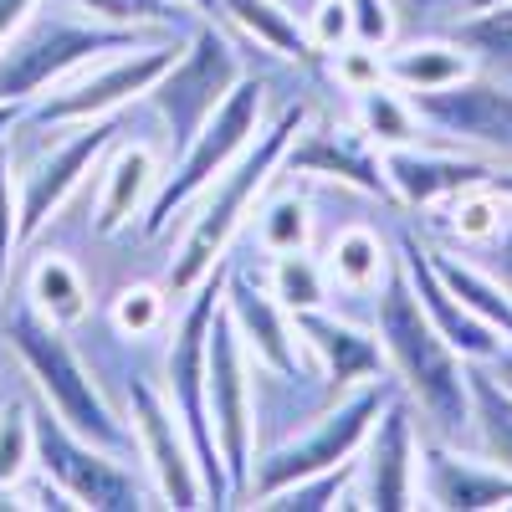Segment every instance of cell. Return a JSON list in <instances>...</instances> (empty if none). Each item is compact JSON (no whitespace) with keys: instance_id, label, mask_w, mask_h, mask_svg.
<instances>
[{"instance_id":"6da1fadb","label":"cell","mask_w":512,"mask_h":512,"mask_svg":"<svg viewBox=\"0 0 512 512\" xmlns=\"http://www.w3.org/2000/svg\"><path fill=\"white\" fill-rule=\"evenodd\" d=\"M303 123H308V103H287L272 123H262V134L236 154V164H226V175H216V185L195 200V216H190V226L175 246V262L164 272L169 297H190L226 262L231 241L241 236V226L256 216L262 195L282 175V159H287L292 139L303 134Z\"/></svg>"},{"instance_id":"7a4b0ae2","label":"cell","mask_w":512,"mask_h":512,"mask_svg":"<svg viewBox=\"0 0 512 512\" xmlns=\"http://www.w3.org/2000/svg\"><path fill=\"white\" fill-rule=\"evenodd\" d=\"M0 344L16 354V364L31 379V390L47 400L82 441H93V446H103L123 461H139L134 425H128V415L103 395L93 364L82 359V349L67 338V328L47 323L21 297V303H11L0 313Z\"/></svg>"},{"instance_id":"3957f363","label":"cell","mask_w":512,"mask_h":512,"mask_svg":"<svg viewBox=\"0 0 512 512\" xmlns=\"http://www.w3.org/2000/svg\"><path fill=\"white\" fill-rule=\"evenodd\" d=\"M374 338L384 349V364L395 369L400 390L425 410L431 431L441 441H456L472 431V390H466L461 354L436 333V323L420 313L405 272L384 277V292L374 297Z\"/></svg>"},{"instance_id":"277c9868","label":"cell","mask_w":512,"mask_h":512,"mask_svg":"<svg viewBox=\"0 0 512 512\" xmlns=\"http://www.w3.org/2000/svg\"><path fill=\"white\" fill-rule=\"evenodd\" d=\"M154 36H180V31H144V26H113L82 16L67 0H41L26 16V26L0 47V103H36L47 98L62 77L88 67L108 52H128Z\"/></svg>"},{"instance_id":"5b68a950","label":"cell","mask_w":512,"mask_h":512,"mask_svg":"<svg viewBox=\"0 0 512 512\" xmlns=\"http://www.w3.org/2000/svg\"><path fill=\"white\" fill-rule=\"evenodd\" d=\"M221 297H226V267H216L185 297L175 328H169L164 359H159V384H164L169 410H175V420L185 425V436H190L195 466H200V477H205V502L210 507H236L226 461H221V446H216V425H210V384H205L210 318H216Z\"/></svg>"},{"instance_id":"8992f818","label":"cell","mask_w":512,"mask_h":512,"mask_svg":"<svg viewBox=\"0 0 512 512\" xmlns=\"http://www.w3.org/2000/svg\"><path fill=\"white\" fill-rule=\"evenodd\" d=\"M267 123V82L262 77H241L236 88L226 93V103L210 113L195 139L175 154V169L159 180L149 210H144V236H164L169 226H175L185 210L216 185V175H226V164H236V154L262 134Z\"/></svg>"},{"instance_id":"52a82bcc","label":"cell","mask_w":512,"mask_h":512,"mask_svg":"<svg viewBox=\"0 0 512 512\" xmlns=\"http://www.w3.org/2000/svg\"><path fill=\"white\" fill-rule=\"evenodd\" d=\"M390 395H395L390 379H369V384H359V390L333 395V405L318 420H308L303 431H287L282 441L256 451L251 482H246V497L241 502L256 507L262 497H272L287 482H303L313 472H328V466L354 461L359 446H364V436H369V425H374V415L384 410V400H390Z\"/></svg>"},{"instance_id":"ba28073f","label":"cell","mask_w":512,"mask_h":512,"mask_svg":"<svg viewBox=\"0 0 512 512\" xmlns=\"http://www.w3.org/2000/svg\"><path fill=\"white\" fill-rule=\"evenodd\" d=\"M185 36H154V41H139V47H128V52H108V57H98L88 67H77L47 98H36L21 123L26 128H67V123L123 113L128 103H144L149 88L169 72V62L180 57Z\"/></svg>"},{"instance_id":"9c48e42d","label":"cell","mask_w":512,"mask_h":512,"mask_svg":"<svg viewBox=\"0 0 512 512\" xmlns=\"http://www.w3.org/2000/svg\"><path fill=\"white\" fill-rule=\"evenodd\" d=\"M31 431H36V466L62 492H72L82 512H144L159 502L154 487L134 477V461L82 441L41 395H31Z\"/></svg>"},{"instance_id":"30bf717a","label":"cell","mask_w":512,"mask_h":512,"mask_svg":"<svg viewBox=\"0 0 512 512\" xmlns=\"http://www.w3.org/2000/svg\"><path fill=\"white\" fill-rule=\"evenodd\" d=\"M241 77H246L241 52L231 47V36L221 31V21H195L180 57L169 62V72L154 82L149 98H144L154 108V118L164 123L169 149L180 154L195 139V128L226 103V93L236 88Z\"/></svg>"},{"instance_id":"8fae6325","label":"cell","mask_w":512,"mask_h":512,"mask_svg":"<svg viewBox=\"0 0 512 512\" xmlns=\"http://www.w3.org/2000/svg\"><path fill=\"white\" fill-rule=\"evenodd\" d=\"M118 134H123V113H108V118H88V123H67L62 139L31 159L11 154L16 190H21V246H31L52 221H62V210L88 185L93 169L108 159Z\"/></svg>"},{"instance_id":"7c38bea8","label":"cell","mask_w":512,"mask_h":512,"mask_svg":"<svg viewBox=\"0 0 512 512\" xmlns=\"http://www.w3.org/2000/svg\"><path fill=\"white\" fill-rule=\"evenodd\" d=\"M205 384H210V425H216V446L231 477V497H246L251 461H256V379L251 354L226 313V297L216 318H210V349H205Z\"/></svg>"},{"instance_id":"4fadbf2b","label":"cell","mask_w":512,"mask_h":512,"mask_svg":"<svg viewBox=\"0 0 512 512\" xmlns=\"http://www.w3.org/2000/svg\"><path fill=\"white\" fill-rule=\"evenodd\" d=\"M123 415L134 425V441H139V461L149 472V487L164 507H210L205 502V477L195 466V451H190V436L185 425L175 420L164 400V384L149 379L144 369L139 374H123Z\"/></svg>"},{"instance_id":"5bb4252c","label":"cell","mask_w":512,"mask_h":512,"mask_svg":"<svg viewBox=\"0 0 512 512\" xmlns=\"http://www.w3.org/2000/svg\"><path fill=\"white\" fill-rule=\"evenodd\" d=\"M354 507H374V512L420 507V431H415V400L405 390L384 400V410L374 415L359 446Z\"/></svg>"},{"instance_id":"9a60e30c","label":"cell","mask_w":512,"mask_h":512,"mask_svg":"<svg viewBox=\"0 0 512 512\" xmlns=\"http://www.w3.org/2000/svg\"><path fill=\"white\" fill-rule=\"evenodd\" d=\"M425 134L466 144L487 159H512V88L497 77H461L451 88H431V93H410Z\"/></svg>"},{"instance_id":"2e32d148","label":"cell","mask_w":512,"mask_h":512,"mask_svg":"<svg viewBox=\"0 0 512 512\" xmlns=\"http://www.w3.org/2000/svg\"><path fill=\"white\" fill-rule=\"evenodd\" d=\"M226 313L241 333V344L251 354L256 369H272V374H318L313 349L297 318L272 297L267 282H251L246 272H226Z\"/></svg>"},{"instance_id":"e0dca14e","label":"cell","mask_w":512,"mask_h":512,"mask_svg":"<svg viewBox=\"0 0 512 512\" xmlns=\"http://www.w3.org/2000/svg\"><path fill=\"white\" fill-rule=\"evenodd\" d=\"M282 175H303V180H338V185H354L369 195H384V149L364 134L359 123H318L292 139L287 159H282Z\"/></svg>"},{"instance_id":"ac0fdd59","label":"cell","mask_w":512,"mask_h":512,"mask_svg":"<svg viewBox=\"0 0 512 512\" xmlns=\"http://www.w3.org/2000/svg\"><path fill=\"white\" fill-rule=\"evenodd\" d=\"M420 507L446 512H512V472L492 461H466L451 441H420Z\"/></svg>"},{"instance_id":"d6986e66","label":"cell","mask_w":512,"mask_h":512,"mask_svg":"<svg viewBox=\"0 0 512 512\" xmlns=\"http://www.w3.org/2000/svg\"><path fill=\"white\" fill-rule=\"evenodd\" d=\"M400 272H405V282H410V292H415V303H420V313L436 323V333L446 338V344L466 359V364H487L507 338L497 333V328H487L477 313H466L461 303H456V292L436 277V267H431V251H425L410 231L400 236Z\"/></svg>"},{"instance_id":"ffe728a7","label":"cell","mask_w":512,"mask_h":512,"mask_svg":"<svg viewBox=\"0 0 512 512\" xmlns=\"http://www.w3.org/2000/svg\"><path fill=\"white\" fill-rule=\"evenodd\" d=\"M492 164L472 159V154H446V149H425V144H405V149H384V185L405 205H446L451 195L487 185Z\"/></svg>"},{"instance_id":"44dd1931","label":"cell","mask_w":512,"mask_h":512,"mask_svg":"<svg viewBox=\"0 0 512 512\" xmlns=\"http://www.w3.org/2000/svg\"><path fill=\"white\" fill-rule=\"evenodd\" d=\"M164 180V164L149 144H113L108 159H103V190H98V205H93V236L108 241L118 231H128L134 221H144V210L154 200Z\"/></svg>"},{"instance_id":"7402d4cb","label":"cell","mask_w":512,"mask_h":512,"mask_svg":"<svg viewBox=\"0 0 512 512\" xmlns=\"http://www.w3.org/2000/svg\"><path fill=\"white\" fill-rule=\"evenodd\" d=\"M297 328H303L308 349H313V364L333 384V395L359 390V384H369V379H384L379 338L354 328L349 318H333L328 308H313V313H297Z\"/></svg>"},{"instance_id":"603a6c76","label":"cell","mask_w":512,"mask_h":512,"mask_svg":"<svg viewBox=\"0 0 512 512\" xmlns=\"http://www.w3.org/2000/svg\"><path fill=\"white\" fill-rule=\"evenodd\" d=\"M26 303L47 323L77 333L93 318V287L67 251H36V262L26 272Z\"/></svg>"},{"instance_id":"cb8c5ba5","label":"cell","mask_w":512,"mask_h":512,"mask_svg":"<svg viewBox=\"0 0 512 512\" xmlns=\"http://www.w3.org/2000/svg\"><path fill=\"white\" fill-rule=\"evenodd\" d=\"M384 77L395 82V88H405V93H431V88H451V82H461V77H472L477 72V62H472V52L461 47V41L451 36V41H405V47H384Z\"/></svg>"},{"instance_id":"d4e9b609","label":"cell","mask_w":512,"mask_h":512,"mask_svg":"<svg viewBox=\"0 0 512 512\" xmlns=\"http://www.w3.org/2000/svg\"><path fill=\"white\" fill-rule=\"evenodd\" d=\"M221 21H231L246 41H256L277 62H313L318 52L308 21H297V11L282 0H221Z\"/></svg>"},{"instance_id":"484cf974","label":"cell","mask_w":512,"mask_h":512,"mask_svg":"<svg viewBox=\"0 0 512 512\" xmlns=\"http://www.w3.org/2000/svg\"><path fill=\"white\" fill-rule=\"evenodd\" d=\"M425 251H431V246H425ZM431 267L456 292V303L466 313H477L487 328H497L512 344V287L502 277H492V272H482L472 262H461V256H451V251H431Z\"/></svg>"},{"instance_id":"4316f807","label":"cell","mask_w":512,"mask_h":512,"mask_svg":"<svg viewBox=\"0 0 512 512\" xmlns=\"http://www.w3.org/2000/svg\"><path fill=\"white\" fill-rule=\"evenodd\" d=\"M354 123L379 144V149H405V144H425V123L410 103L405 88H395L390 77L369 82L354 93Z\"/></svg>"},{"instance_id":"83f0119b","label":"cell","mask_w":512,"mask_h":512,"mask_svg":"<svg viewBox=\"0 0 512 512\" xmlns=\"http://www.w3.org/2000/svg\"><path fill=\"white\" fill-rule=\"evenodd\" d=\"M466 390H472V436L482 456L512 472V395L487 374V364L466 369Z\"/></svg>"},{"instance_id":"f1b7e54d","label":"cell","mask_w":512,"mask_h":512,"mask_svg":"<svg viewBox=\"0 0 512 512\" xmlns=\"http://www.w3.org/2000/svg\"><path fill=\"white\" fill-rule=\"evenodd\" d=\"M323 272L344 292H374V287H384V277H390V251H384V241L369 226H349V231L333 236Z\"/></svg>"},{"instance_id":"f546056e","label":"cell","mask_w":512,"mask_h":512,"mask_svg":"<svg viewBox=\"0 0 512 512\" xmlns=\"http://www.w3.org/2000/svg\"><path fill=\"white\" fill-rule=\"evenodd\" d=\"M354 477H359V456L344 466H328V472H313L303 482H287L272 497H262L256 507L267 512H328V507H354Z\"/></svg>"},{"instance_id":"4dcf8cb0","label":"cell","mask_w":512,"mask_h":512,"mask_svg":"<svg viewBox=\"0 0 512 512\" xmlns=\"http://www.w3.org/2000/svg\"><path fill=\"white\" fill-rule=\"evenodd\" d=\"M36 466V431H31V395L0 400V507H11V492Z\"/></svg>"},{"instance_id":"1f68e13d","label":"cell","mask_w":512,"mask_h":512,"mask_svg":"<svg viewBox=\"0 0 512 512\" xmlns=\"http://www.w3.org/2000/svg\"><path fill=\"white\" fill-rule=\"evenodd\" d=\"M267 287H272V297L292 318L313 313V308H328V272H323L318 256H308V251H277L272 272H267Z\"/></svg>"},{"instance_id":"d6a6232c","label":"cell","mask_w":512,"mask_h":512,"mask_svg":"<svg viewBox=\"0 0 512 512\" xmlns=\"http://www.w3.org/2000/svg\"><path fill=\"white\" fill-rule=\"evenodd\" d=\"M82 16L93 21H113V26H144V31H190L200 16L180 0H67Z\"/></svg>"},{"instance_id":"836d02e7","label":"cell","mask_w":512,"mask_h":512,"mask_svg":"<svg viewBox=\"0 0 512 512\" xmlns=\"http://www.w3.org/2000/svg\"><path fill=\"white\" fill-rule=\"evenodd\" d=\"M313 241V216H308V200L297 190L272 195L267 205H256V246L262 251H308Z\"/></svg>"},{"instance_id":"e575fe53","label":"cell","mask_w":512,"mask_h":512,"mask_svg":"<svg viewBox=\"0 0 512 512\" xmlns=\"http://www.w3.org/2000/svg\"><path fill=\"white\" fill-rule=\"evenodd\" d=\"M108 323H113L118 338H128V344L159 338L169 328V292L164 287H149V282L123 287L113 303H108Z\"/></svg>"},{"instance_id":"d590c367","label":"cell","mask_w":512,"mask_h":512,"mask_svg":"<svg viewBox=\"0 0 512 512\" xmlns=\"http://www.w3.org/2000/svg\"><path fill=\"white\" fill-rule=\"evenodd\" d=\"M456 41L472 52V62H487L497 72H512V0L487 6V11H466L456 21Z\"/></svg>"},{"instance_id":"8d00e7d4","label":"cell","mask_w":512,"mask_h":512,"mask_svg":"<svg viewBox=\"0 0 512 512\" xmlns=\"http://www.w3.org/2000/svg\"><path fill=\"white\" fill-rule=\"evenodd\" d=\"M16 256H21V190H16V159L6 139L0 144V292H6Z\"/></svg>"},{"instance_id":"74e56055","label":"cell","mask_w":512,"mask_h":512,"mask_svg":"<svg viewBox=\"0 0 512 512\" xmlns=\"http://www.w3.org/2000/svg\"><path fill=\"white\" fill-rule=\"evenodd\" d=\"M349 21H354V41H359V47H369V52L390 47L395 26H400L390 0H349Z\"/></svg>"},{"instance_id":"f35d334b","label":"cell","mask_w":512,"mask_h":512,"mask_svg":"<svg viewBox=\"0 0 512 512\" xmlns=\"http://www.w3.org/2000/svg\"><path fill=\"white\" fill-rule=\"evenodd\" d=\"M308 36L318 52H338L354 41V21H349V0H318V6L308 11Z\"/></svg>"},{"instance_id":"ab89813d","label":"cell","mask_w":512,"mask_h":512,"mask_svg":"<svg viewBox=\"0 0 512 512\" xmlns=\"http://www.w3.org/2000/svg\"><path fill=\"white\" fill-rule=\"evenodd\" d=\"M41 6V0H0V47H6V41L26 26V16Z\"/></svg>"},{"instance_id":"60d3db41","label":"cell","mask_w":512,"mask_h":512,"mask_svg":"<svg viewBox=\"0 0 512 512\" xmlns=\"http://www.w3.org/2000/svg\"><path fill=\"white\" fill-rule=\"evenodd\" d=\"M487 374H492V379L502 384V390L512 395V344H502V349L487 359Z\"/></svg>"},{"instance_id":"b9f144b4","label":"cell","mask_w":512,"mask_h":512,"mask_svg":"<svg viewBox=\"0 0 512 512\" xmlns=\"http://www.w3.org/2000/svg\"><path fill=\"white\" fill-rule=\"evenodd\" d=\"M487 190H492L497 200H507V205H512V159H507V164H492V175H487Z\"/></svg>"},{"instance_id":"7bdbcfd3","label":"cell","mask_w":512,"mask_h":512,"mask_svg":"<svg viewBox=\"0 0 512 512\" xmlns=\"http://www.w3.org/2000/svg\"><path fill=\"white\" fill-rule=\"evenodd\" d=\"M26 118V103H0V144L16 134V123Z\"/></svg>"},{"instance_id":"ee69618b","label":"cell","mask_w":512,"mask_h":512,"mask_svg":"<svg viewBox=\"0 0 512 512\" xmlns=\"http://www.w3.org/2000/svg\"><path fill=\"white\" fill-rule=\"evenodd\" d=\"M180 6H190L200 21H221V0H180Z\"/></svg>"},{"instance_id":"f6af8a7d","label":"cell","mask_w":512,"mask_h":512,"mask_svg":"<svg viewBox=\"0 0 512 512\" xmlns=\"http://www.w3.org/2000/svg\"><path fill=\"white\" fill-rule=\"evenodd\" d=\"M487 6H502V0H461V16L466 11H487Z\"/></svg>"}]
</instances>
